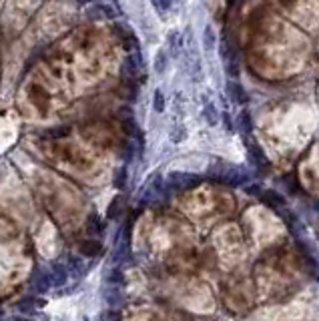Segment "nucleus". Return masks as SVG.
<instances>
[{"label": "nucleus", "mask_w": 319, "mask_h": 321, "mask_svg": "<svg viewBox=\"0 0 319 321\" xmlns=\"http://www.w3.org/2000/svg\"><path fill=\"white\" fill-rule=\"evenodd\" d=\"M30 289L38 295H44L52 289V277L50 269H42V267H34V271L30 275Z\"/></svg>", "instance_id": "1"}, {"label": "nucleus", "mask_w": 319, "mask_h": 321, "mask_svg": "<svg viewBox=\"0 0 319 321\" xmlns=\"http://www.w3.org/2000/svg\"><path fill=\"white\" fill-rule=\"evenodd\" d=\"M199 181H201V179L195 177V175H191V173H171L169 179H167L169 187H173V189H177V191L193 189V187L199 185Z\"/></svg>", "instance_id": "2"}, {"label": "nucleus", "mask_w": 319, "mask_h": 321, "mask_svg": "<svg viewBox=\"0 0 319 321\" xmlns=\"http://www.w3.org/2000/svg\"><path fill=\"white\" fill-rule=\"evenodd\" d=\"M50 277H52V287H63L69 281V269L67 265H63L61 261H55L50 265Z\"/></svg>", "instance_id": "3"}, {"label": "nucleus", "mask_w": 319, "mask_h": 321, "mask_svg": "<svg viewBox=\"0 0 319 321\" xmlns=\"http://www.w3.org/2000/svg\"><path fill=\"white\" fill-rule=\"evenodd\" d=\"M44 305H46V301L40 299V297H34V295H26V297H22V299L16 301V309L20 313H34L32 309H40Z\"/></svg>", "instance_id": "4"}, {"label": "nucleus", "mask_w": 319, "mask_h": 321, "mask_svg": "<svg viewBox=\"0 0 319 321\" xmlns=\"http://www.w3.org/2000/svg\"><path fill=\"white\" fill-rule=\"evenodd\" d=\"M104 301L109 303L111 307H119L123 303V293H121V285H115V283H109L104 289Z\"/></svg>", "instance_id": "5"}, {"label": "nucleus", "mask_w": 319, "mask_h": 321, "mask_svg": "<svg viewBox=\"0 0 319 321\" xmlns=\"http://www.w3.org/2000/svg\"><path fill=\"white\" fill-rule=\"evenodd\" d=\"M67 269H69V275L71 277H82L86 267H84V261L77 255H69L67 257Z\"/></svg>", "instance_id": "6"}, {"label": "nucleus", "mask_w": 319, "mask_h": 321, "mask_svg": "<svg viewBox=\"0 0 319 321\" xmlns=\"http://www.w3.org/2000/svg\"><path fill=\"white\" fill-rule=\"evenodd\" d=\"M227 90H229V98H231L235 104H245V102H247V94H245V90H243L241 84L229 82V84H227Z\"/></svg>", "instance_id": "7"}, {"label": "nucleus", "mask_w": 319, "mask_h": 321, "mask_svg": "<svg viewBox=\"0 0 319 321\" xmlns=\"http://www.w3.org/2000/svg\"><path fill=\"white\" fill-rule=\"evenodd\" d=\"M79 251H80V255H84V257H96V255H100V251H102V245L98 243V241H82L80 245H79Z\"/></svg>", "instance_id": "8"}, {"label": "nucleus", "mask_w": 319, "mask_h": 321, "mask_svg": "<svg viewBox=\"0 0 319 321\" xmlns=\"http://www.w3.org/2000/svg\"><path fill=\"white\" fill-rule=\"evenodd\" d=\"M261 199L267 203L269 207H273V209H279V207H283L285 205V199L281 197V195H277L275 191H265L263 195H261Z\"/></svg>", "instance_id": "9"}, {"label": "nucleus", "mask_w": 319, "mask_h": 321, "mask_svg": "<svg viewBox=\"0 0 319 321\" xmlns=\"http://www.w3.org/2000/svg\"><path fill=\"white\" fill-rule=\"evenodd\" d=\"M86 227H88V233L92 235H100L104 231V221L98 217V215H90L88 221H86Z\"/></svg>", "instance_id": "10"}, {"label": "nucleus", "mask_w": 319, "mask_h": 321, "mask_svg": "<svg viewBox=\"0 0 319 321\" xmlns=\"http://www.w3.org/2000/svg\"><path fill=\"white\" fill-rule=\"evenodd\" d=\"M203 44H205V50L211 52L217 44V38H215V32H213L211 26H205V32H203Z\"/></svg>", "instance_id": "11"}, {"label": "nucleus", "mask_w": 319, "mask_h": 321, "mask_svg": "<svg viewBox=\"0 0 319 321\" xmlns=\"http://www.w3.org/2000/svg\"><path fill=\"white\" fill-rule=\"evenodd\" d=\"M167 69V52L165 50H159L157 57H155V73L157 75H163Z\"/></svg>", "instance_id": "12"}, {"label": "nucleus", "mask_w": 319, "mask_h": 321, "mask_svg": "<svg viewBox=\"0 0 319 321\" xmlns=\"http://www.w3.org/2000/svg\"><path fill=\"white\" fill-rule=\"evenodd\" d=\"M203 117H205V121L209 125H217L219 123V115H217V111H215V106H213V104H207L205 106V109H203Z\"/></svg>", "instance_id": "13"}, {"label": "nucleus", "mask_w": 319, "mask_h": 321, "mask_svg": "<svg viewBox=\"0 0 319 321\" xmlns=\"http://www.w3.org/2000/svg\"><path fill=\"white\" fill-rule=\"evenodd\" d=\"M153 106H155L157 113H163L165 111V94H163L161 88H157L155 94H153Z\"/></svg>", "instance_id": "14"}, {"label": "nucleus", "mask_w": 319, "mask_h": 321, "mask_svg": "<svg viewBox=\"0 0 319 321\" xmlns=\"http://www.w3.org/2000/svg\"><path fill=\"white\" fill-rule=\"evenodd\" d=\"M52 139H65V137H69L71 135V127L69 125H63V127H55V129H50V133H48Z\"/></svg>", "instance_id": "15"}, {"label": "nucleus", "mask_w": 319, "mask_h": 321, "mask_svg": "<svg viewBox=\"0 0 319 321\" xmlns=\"http://www.w3.org/2000/svg\"><path fill=\"white\" fill-rule=\"evenodd\" d=\"M181 34L179 32H171L169 34V44H171V52H173V55H177V52H179V48H181Z\"/></svg>", "instance_id": "16"}, {"label": "nucleus", "mask_w": 319, "mask_h": 321, "mask_svg": "<svg viewBox=\"0 0 319 321\" xmlns=\"http://www.w3.org/2000/svg\"><path fill=\"white\" fill-rule=\"evenodd\" d=\"M106 283H115V285H123V273L119 269H113L106 275Z\"/></svg>", "instance_id": "17"}, {"label": "nucleus", "mask_w": 319, "mask_h": 321, "mask_svg": "<svg viewBox=\"0 0 319 321\" xmlns=\"http://www.w3.org/2000/svg\"><path fill=\"white\" fill-rule=\"evenodd\" d=\"M125 185H127V171L119 169L117 175H115V187L117 189H125Z\"/></svg>", "instance_id": "18"}, {"label": "nucleus", "mask_w": 319, "mask_h": 321, "mask_svg": "<svg viewBox=\"0 0 319 321\" xmlns=\"http://www.w3.org/2000/svg\"><path fill=\"white\" fill-rule=\"evenodd\" d=\"M153 2L159 6V10H169L171 8V0H153Z\"/></svg>", "instance_id": "19"}, {"label": "nucleus", "mask_w": 319, "mask_h": 321, "mask_svg": "<svg viewBox=\"0 0 319 321\" xmlns=\"http://www.w3.org/2000/svg\"><path fill=\"white\" fill-rule=\"evenodd\" d=\"M119 203H121V199H115V201L111 203V209H109V217H111V219L115 217V213H119Z\"/></svg>", "instance_id": "20"}, {"label": "nucleus", "mask_w": 319, "mask_h": 321, "mask_svg": "<svg viewBox=\"0 0 319 321\" xmlns=\"http://www.w3.org/2000/svg\"><path fill=\"white\" fill-rule=\"evenodd\" d=\"M241 123H243V125H241V127H243V131L247 133V131H249V119H247V113H243V115H241Z\"/></svg>", "instance_id": "21"}, {"label": "nucleus", "mask_w": 319, "mask_h": 321, "mask_svg": "<svg viewBox=\"0 0 319 321\" xmlns=\"http://www.w3.org/2000/svg\"><path fill=\"white\" fill-rule=\"evenodd\" d=\"M77 2H79V4H90L92 0H77Z\"/></svg>", "instance_id": "22"}, {"label": "nucleus", "mask_w": 319, "mask_h": 321, "mask_svg": "<svg viewBox=\"0 0 319 321\" xmlns=\"http://www.w3.org/2000/svg\"><path fill=\"white\" fill-rule=\"evenodd\" d=\"M10 321H28V319H18V317H14V319H10Z\"/></svg>", "instance_id": "23"}, {"label": "nucleus", "mask_w": 319, "mask_h": 321, "mask_svg": "<svg viewBox=\"0 0 319 321\" xmlns=\"http://www.w3.org/2000/svg\"><path fill=\"white\" fill-rule=\"evenodd\" d=\"M82 321H88V317H82Z\"/></svg>", "instance_id": "24"}]
</instances>
